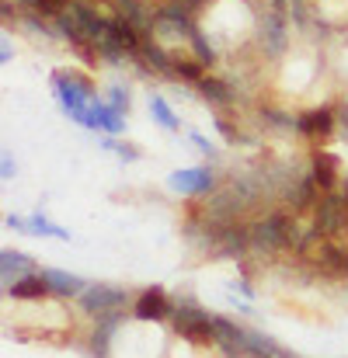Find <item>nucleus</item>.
<instances>
[{"label":"nucleus","mask_w":348,"mask_h":358,"mask_svg":"<svg viewBox=\"0 0 348 358\" xmlns=\"http://www.w3.org/2000/svg\"><path fill=\"white\" fill-rule=\"evenodd\" d=\"M53 91L63 105V112L77 125L88 129V115H91V101H95V91H91V80L88 77H77V73H67V70H56L53 77Z\"/></svg>","instance_id":"obj_1"},{"label":"nucleus","mask_w":348,"mask_h":358,"mask_svg":"<svg viewBox=\"0 0 348 358\" xmlns=\"http://www.w3.org/2000/svg\"><path fill=\"white\" fill-rule=\"evenodd\" d=\"M171 324H174V334L181 341H192V345H209L213 341V317L202 306H195V303L174 306Z\"/></svg>","instance_id":"obj_2"},{"label":"nucleus","mask_w":348,"mask_h":358,"mask_svg":"<svg viewBox=\"0 0 348 358\" xmlns=\"http://www.w3.org/2000/svg\"><path fill=\"white\" fill-rule=\"evenodd\" d=\"M348 227V202L338 192H324L321 202L314 206V230L324 237H335L338 230Z\"/></svg>","instance_id":"obj_3"},{"label":"nucleus","mask_w":348,"mask_h":358,"mask_svg":"<svg viewBox=\"0 0 348 358\" xmlns=\"http://www.w3.org/2000/svg\"><path fill=\"white\" fill-rule=\"evenodd\" d=\"M77 299H81L77 306H81L88 317H105V313H116V310L125 306V289L98 282V285H88Z\"/></svg>","instance_id":"obj_4"},{"label":"nucleus","mask_w":348,"mask_h":358,"mask_svg":"<svg viewBox=\"0 0 348 358\" xmlns=\"http://www.w3.org/2000/svg\"><path fill=\"white\" fill-rule=\"evenodd\" d=\"M258 35H261V49L268 52V56H282L286 52V17H282V10L279 7H268L265 14H261V21H258Z\"/></svg>","instance_id":"obj_5"},{"label":"nucleus","mask_w":348,"mask_h":358,"mask_svg":"<svg viewBox=\"0 0 348 358\" xmlns=\"http://www.w3.org/2000/svg\"><path fill=\"white\" fill-rule=\"evenodd\" d=\"M213 185H216V178H213L209 167H181V171H174L167 178V188L178 192V195H202Z\"/></svg>","instance_id":"obj_6"},{"label":"nucleus","mask_w":348,"mask_h":358,"mask_svg":"<svg viewBox=\"0 0 348 358\" xmlns=\"http://www.w3.org/2000/svg\"><path fill=\"white\" fill-rule=\"evenodd\" d=\"M213 345H220L227 358H251L244 345V327H237L227 317H213Z\"/></svg>","instance_id":"obj_7"},{"label":"nucleus","mask_w":348,"mask_h":358,"mask_svg":"<svg viewBox=\"0 0 348 358\" xmlns=\"http://www.w3.org/2000/svg\"><path fill=\"white\" fill-rule=\"evenodd\" d=\"M132 313H136V320H167L174 313V306H171L167 292L153 285V289L139 292V299L132 303Z\"/></svg>","instance_id":"obj_8"},{"label":"nucleus","mask_w":348,"mask_h":358,"mask_svg":"<svg viewBox=\"0 0 348 358\" xmlns=\"http://www.w3.org/2000/svg\"><path fill=\"white\" fill-rule=\"evenodd\" d=\"M335 119H338L335 108H310V112L296 115V132L307 139H328L335 132Z\"/></svg>","instance_id":"obj_9"},{"label":"nucleus","mask_w":348,"mask_h":358,"mask_svg":"<svg viewBox=\"0 0 348 358\" xmlns=\"http://www.w3.org/2000/svg\"><path fill=\"white\" fill-rule=\"evenodd\" d=\"M88 129H102L109 136H118L125 129V115L112 108L109 98H95L91 101V115H88Z\"/></svg>","instance_id":"obj_10"},{"label":"nucleus","mask_w":348,"mask_h":358,"mask_svg":"<svg viewBox=\"0 0 348 358\" xmlns=\"http://www.w3.org/2000/svg\"><path fill=\"white\" fill-rule=\"evenodd\" d=\"M0 275H4V285H14L18 278L25 275H35V261L21 250H0Z\"/></svg>","instance_id":"obj_11"},{"label":"nucleus","mask_w":348,"mask_h":358,"mask_svg":"<svg viewBox=\"0 0 348 358\" xmlns=\"http://www.w3.org/2000/svg\"><path fill=\"white\" fill-rule=\"evenodd\" d=\"M118 324H122V310L98 317V324H95V331H91V352L98 358H109V345H112V338H116Z\"/></svg>","instance_id":"obj_12"},{"label":"nucleus","mask_w":348,"mask_h":358,"mask_svg":"<svg viewBox=\"0 0 348 358\" xmlns=\"http://www.w3.org/2000/svg\"><path fill=\"white\" fill-rule=\"evenodd\" d=\"M310 178L317 181L321 192H338V157H331V153H314V160H310Z\"/></svg>","instance_id":"obj_13"},{"label":"nucleus","mask_w":348,"mask_h":358,"mask_svg":"<svg viewBox=\"0 0 348 358\" xmlns=\"http://www.w3.org/2000/svg\"><path fill=\"white\" fill-rule=\"evenodd\" d=\"M42 278H46L49 292H56V296H63V299L81 296V292L88 289L84 278H77V275H70V271H60V268H42Z\"/></svg>","instance_id":"obj_14"},{"label":"nucleus","mask_w":348,"mask_h":358,"mask_svg":"<svg viewBox=\"0 0 348 358\" xmlns=\"http://www.w3.org/2000/svg\"><path fill=\"white\" fill-rule=\"evenodd\" d=\"M7 292H11L14 299H42V296L49 292V285H46L42 271H35V275H25V278H18L14 285H7Z\"/></svg>","instance_id":"obj_15"},{"label":"nucleus","mask_w":348,"mask_h":358,"mask_svg":"<svg viewBox=\"0 0 348 358\" xmlns=\"http://www.w3.org/2000/svg\"><path fill=\"white\" fill-rule=\"evenodd\" d=\"M195 87H199V94H202L206 101H213V105H223V108H227V105H233L230 84H227V80H220V77H202Z\"/></svg>","instance_id":"obj_16"},{"label":"nucleus","mask_w":348,"mask_h":358,"mask_svg":"<svg viewBox=\"0 0 348 358\" xmlns=\"http://www.w3.org/2000/svg\"><path fill=\"white\" fill-rule=\"evenodd\" d=\"M289 202H293V209H310V206H317L321 202V195H317V181L307 174V178H300V185L296 188H289V195H286Z\"/></svg>","instance_id":"obj_17"},{"label":"nucleus","mask_w":348,"mask_h":358,"mask_svg":"<svg viewBox=\"0 0 348 358\" xmlns=\"http://www.w3.org/2000/svg\"><path fill=\"white\" fill-rule=\"evenodd\" d=\"M150 115H153V122H157L160 129H167V132H178V129H181L178 115L171 112V105H167L160 94H150Z\"/></svg>","instance_id":"obj_18"},{"label":"nucleus","mask_w":348,"mask_h":358,"mask_svg":"<svg viewBox=\"0 0 348 358\" xmlns=\"http://www.w3.org/2000/svg\"><path fill=\"white\" fill-rule=\"evenodd\" d=\"M28 234H35V237H56V240H70V234L63 230V227H56V223H49L42 213H35L32 220H28Z\"/></svg>","instance_id":"obj_19"},{"label":"nucleus","mask_w":348,"mask_h":358,"mask_svg":"<svg viewBox=\"0 0 348 358\" xmlns=\"http://www.w3.org/2000/svg\"><path fill=\"white\" fill-rule=\"evenodd\" d=\"M188 45H192V52H195V59H199L202 66H209V63L216 59V45H213V42H206V35H202L199 28L192 31V42H188Z\"/></svg>","instance_id":"obj_20"},{"label":"nucleus","mask_w":348,"mask_h":358,"mask_svg":"<svg viewBox=\"0 0 348 358\" xmlns=\"http://www.w3.org/2000/svg\"><path fill=\"white\" fill-rule=\"evenodd\" d=\"M174 73H178L181 80H195V84H199V80L206 77V73H202V63H199V59H174Z\"/></svg>","instance_id":"obj_21"},{"label":"nucleus","mask_w":348,"mask_h":358,"mask_svg":"<svg viewBox=\"0 0 348 358\" xmlns=\"http://www.w3.org/2000/svg\"><path fill=\"white\" fill-rule=\"evenodd\" d=\"M74 0H32V10H39L42 17H60Z\"/></svg>","instance_id":"obj_22"},{"label":"nucleus","mask_w":348,"mask_h":358,"mask_svg":"<svg viewBox=\"0 0 348 358\" xmlns=\"http://www.w3.org/2000/svg\"><path fill=\"white\" fill-rule=\"evenodd\" d=\"M102 146H105V150H112V153H118L122 160H139V150H136V146L118 143V139H112V136H109V139H102Z\"/></svg>","instance_id":"obj_23"},{"label":"nucleus","mask_w":348,"mask_h":358,"mask_svg":"<svg viewBox=\"0 0 348 358\" xmlns=\"http://www.w3.org/2000/svg\"><path fill=\"white\" fill-rule=\"evenodd\" d=\"M109 101H112V108H116V112H122V115L129 112V91H125L122 84H116V87L109 91Z\"/></svg>","instance_id":"obj_24"},{"label":"nucleus","mask_w":348,"mask_h":358,"mask_svg":"<svg viewBox=\"0 0 348 358\" xmlns=\"http://www.w3.org/2000/svg\"><path fill=\"white\" fill-rule=\"evenodd\" d=\"M216 129H220V136H227V143H244V139H240V132H237V129H233L230 122L216 119Z\"/></svg>","instance_id":"obj_25"},{"label":"nucleus","mask_w":348,"mask_h":358,"mask_svg":"<svg viewBox=\"0 0 348 358\" xmlns=\"http://www.w3.org/2000/svg\"><path fill=\"white\" fill-rule=\"evenodd\" d=\"M188 139H192V143H195V146H199V150H202L206 157H216V146H213V143H209L206 136H199V132H192Z\"/></svg>","instance_id":"obj_26"},{"label":"nucleus","mask_w":348,"mask_h":358,"mask_svg":"<svg viewBox=\"0 0 348 358\" xmlns=\"http://www.w3.org/2000/svg\"><path fill=\"white\" fill-rule=\"evenodd\" d=\"M0 174H4V181H7V178H14V174H18V167H14V160H11V157H7V153H4V160H0Z\"/></svg>","instance_id":"obj_27"},{"label":"nucleus","mask_w":348,"mask_h":358,"mask_svg":"<svg viewBox=\"0 0 348 358\" xmlns=\"http://www.w3.org/2000/svg\"><path fill=\"white\" fill-rule=\"evenodd\" d=\"M11 56H14L11 52V38L4 35V42H0V63H11Z\"/></svg>","instance_id":"obj_28"},{"label":"nucleus","mask_w":348,"mask_h":358,"mask_svg":"<svg viewBox=\"0 0 348 358\" xmlns=\"http://www.w3.org/2000/svg\"><path fill=\"white\" fill-rule=\"evenodd\" d=\"M7 227H11V230H28V220H21V216H7Z\"/></svg>","instance_id":"obj_29"},{"label":"nucleus","mask_w":348,"mask_h":358,"mask_svg":"<svg viewBox=\"0 0 348 358\" xmlns=\"http://www.w3.org/2000/svg\"><path fill=\"white\" fill-rule=\"evenodd\" d=\"M342 195H345V202H348V174L342 178Z\"/></svg>","instance_id":"obj_30"},{"label":"nucleus","mask_w":348,"mask_h":358,"mask_svg":"<svg viewBox=\"0 0 348 358\" xmlns=\"http://www.w3.org/2000/svg\"><path fill=\"white\" fill-rule=\"evenodd\" d=\"M338 115H342V122H345V129H348V108H342Z\"/></svg>","instance_id":"obj_31"},{"label":"nucleus","mask_w":348,"mask_h":358,"mask_svg":"<svg viewBox=\"0 0 348 358\" xmlns=\"http://www.w3.org/2000/svg\"><path fill=\"white\" fill-rule=\"evenodd\" d=\"M282 358H289V355H286V352H282Z\"/></svg>","instance_id":"obj_32"}]
</instances>
